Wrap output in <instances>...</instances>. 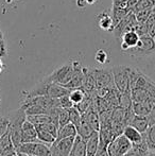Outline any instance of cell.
<instances>
[{
    "instance_id": "cell-1",
    "label": "cell",
    "mask_w": 155,
    "mask_h": 156,
    "mask_svg": "<svg viewBox=\"0 0 155 156\" xmlns=\"http://www.w3.org/2000/svg\"><path fill=\"white\" fill-rule=\"evenodd\" d=\"M9 121V133H10L11 139L14 144L15 148H18L21 144V129H23V122L27 120V114L23 107H19L17 111H13L6 116Z\"/></svg>"
},
{
    "instance_id": "cell-2",
    "label": "cell",
    "mask_w": 155,
    "mask_h": 156,
    "mask_svg": "<svg viewBox=\"0 0 155 156\" xmlns=\"http://www.w3.org/2000/svg\"><path fill=\"white\" fill-rule=\"evenodd\" d=\"M76 65H77V61L63 64L62 66H60L55 70H53L52 73L46 76V79L48 81H50V82L58 83V84L65 86L72 78L73 72H75L76 69Z\"/></svg>"
},
{
    "instance_id": "cell-3",
    "label": "cell",
    "mask_w": 155,
    "mask_h": 156,
    "mask_svg": "<svg viewBox=\"0 0 155 156\" xmlns=\"http://www.w3.org/2000/svg\"><path fill=\"white\" fill-rule=\"evenodd\" d=\"M115 87L121 94L131 93L130 87V66L118 65L112 68Z\"/></svg>"
},
{
    "instance_id": "cell-4",
    "label": "cell",
    "mask_w": 155,
    "mask_h": 156,
    "mask_svg": "<svg viewBox=\"0 0 155 156\" xmlns=\"http://www.w3.org/2000/svg\"><path fill=\"white\" fill-rule=\"evenodd\" d=\"M126 52L133 56H147L150 54H153L155 53L154 38L150 36L149 34L140 36L137 45L133 48H130Z\"/></svg>"
},
{
    "instance_id": "cell-5",
    "label": "cell",
    "mask_w": 155,
    "mask_h": 156,
    "mask_svg": "<svg viewBox=\"0 0 155 156\" xmlns=\"http://www.w3.org/2000/svg\"><path fill=\"white\" fill-rule=\"evenodd\" d=\"M51 144H45L37 140V141L23 142L16 149V152L26 153L28 155H37V156H51Z\"/></svg>"
},
{
    "instance_id": "cell-6",
    "label": "cell",
    "mask_w": 155,
    "mask_h": 156,
    "mask_svg": "<svg viewBox=\"0 0 155 156\" xmlns=\"http://www.w3.org/2000/svg\"><path fill=\"white\" fill-rule=\"evenodd\" d=\"M132 142L123 135L116 136L106 147L108 156H124L132 148Z\"/></svg>"
},
{
    "instance_id": "cell-7",
    "label": "cell",
    "mask_w": 155,
    "mask_h": 156,
    "mask_svg": "<svg viewBox=\"0 0 155 156\" xmlns=\"http://www.w3.org/2000/svg\"><path fill=\"white\" fill-rule=\"evenodd\" d=\"M97 88L112 87L114 85L112 68H93Z\"/></svg>"
},
{
    "instance_id": "cell-8",
    "label": "cell",
    "mask_w": 155,
    "mask_h": 156,
    "mask_svg": "<svg viewBox=\"0 0 155 156\" xmlns=\"http://www.w3.org/2000/svg\"><path fill=\"white\" fill-rule=\"evenodd\" d=\"M136 25H137L136 16H135V14L132 11H130L129 14L115 26L112 32L114 33L115 37L119 38V37H122V35L125 32L130 31V30H134Z\"/></svg>"
},
{
    "instance_id": "cell-9",
    "label": "cell",
    "mask_w": 155,
    "mask_h": 156,
    "mask_svg": "<svg viewBox=\"0 0 155 156\" xmlns=\"http://www.w3.org/2000/svg\"><path fill=\"white\" fill-rule=\"evenodd\" d=\"M75 137H67L62 139H55L50 146L51 156H68L72 148Z\"/></svg>"
},
{
    "instance_id": "cell-10",
    "label": "cell",
    "mask_w": 155,
    "mask_h": 156,
    "mask_svg": "<svg viewBox=\"0 0 155 156\" xmlns=\"http://www.w3.org/2000/svg\"><path fill=\"white\" fill-rule=\"evenodd\" d=\"M84 79H85V67H83L80 63L77 62L72 78L65 85V87L70 89V90L75 88H81L83 85V82H84Z\"/></svg>"
},
{
    "instance_id": "cell-11",
    "label": "cell",
    "mask_w": 155,
    "mask_h": 156,
    "mask_svg": "<svg viewBox=\"0 0 155 156\" xmlns=\"http://www.w3.org/2000/svg\"><path fill=\"white\" fill-rule=\"evenodd\" d=\"M21 140L23 142H30V141H37V132H36L35 125L29 120H26L23 124L21 129Z\"/></svg>"
},
{
    "instance_id": "cell-12",
    "label": "cell",
    "mask_w": 155,
    "mask_h": 156,
    "mask_svg": "<svg viewBox=\"0 0 155 156\" xmlns=\"http://www.w3.org/2000/svg\"><path fill=\"white\" fill-rule=\"evenodd\" d=\"M82 118L87 122L91 127L93 129V131H99L100 129V116L99 112L96 109V107L93 106V104L85 112L84 114H82Z\"/></svg>"
},
{
    "instance_id": "cell-13",
    "label": "cell",
    "mask_w": 155,
    "mask_h": 156,
    "mask_svg": "<svg viewBox=\"0 0 155 156\" xmlns=\"http://www.w3.org/2000/svg\"><path fill=\"white\" fill-rule=\"evenodd\" d=\"M16 152V148H15L14 144H13L12 139L9 131L0 138V154L1 156H13Z\"/></svg>"
},
{
    "instance_id": "cell-14",
    "label": "cell",
    "mask_w": 155,
    "mask_h": 156,
    "mask_svg": "<svg viewBox=\"0 0 155 156\" xmlns=\"http://www.w3.org/2000/svg\"><path fill=\"white\" fill-rule=\"evenodd\" d=\"M139 35L135 30H130V31L125 32L122 35V43H121V50L124 52L128 51L130 48H133L137 45L139 41Z\"/></svg>"
},
{
    "instance_id": "cell-15",
    "label": "cell",
    "mask_w": 155,
    "mask_h": 156,
    "mask_svg": "<svg viewBox=\"0 0 155 156\" xmlns=\"http://www.w3.org/2000/svg\"><path fill=\"white\" fill-rule=\"evenodd\" d=\"M81 88L88 94H95L96 89H97V86H96V80L93 73V68L85 67V79Z\"/></svg>"
},
{
    "instance_id": "cell-16",
    "label": "cell",
    "mask_w": 155,
    "mask_h": 156,
    "mask_svg": "<svg viewBox=\"0 0 155 156\" xmlns=\"http://www.w3.org/2000/svg\"><path fill=\"white\" fill-rule=\"evenodd\" d=\"M122 134L132 142V144H138L143 141V134L130 124L124 126Z\"/></svg>"
},
{
    "instance_id": "cell-17",
    "label": "cell",
    "mask_w": 155,
    "mask_h": 156,
    "mask_svg": "<svg viewBox=\"0 0 155 156\" xmlns=\"http://www.w3.org/2000/svg\"><path fill=\"white\" fill-rule=\"evenodd\" d=\"M86 156H95L99 149V131H95L86 140Z\"/></svg>"
},
{
    "instance_id": "cell-18",
    "label": "cell",
    "mask_w": 155,
    "mask_h": 156,
    "mask_svg": "<svg viewBox=\"0 0 155 156\" xmlns=\"http://www.w3.org/2000/svg\"><path fill=\"white\" fill-rule=\"evenodd\" d=\"M68 156H86V144L80 135L75 137L72 148Z\"/></svg>"
},
{
    "instance_id": "cell-19",
    "label": "cell",
    "mask_w": 155,
    "mask_h": 156,
    "mask_svg": "<svg viewBox=\"0 0 155 156\" xmlns=\"http://www.w3.org/2000/svg\"><path fill=\"white\" fill-rule=\"evenodd\" d=\"M130 125L134 126L135 129H138L140 133H146V131L148 129V127L150 126L149 121H148L147 116H141V115H134L131 120Z\"/></svg>"
},
{
    "instance_id": "cell-20",
    "label": "cell",
    "mask_w": 155,
    "mask_h": 156,
    "mask_svg": "<svg viewBox=\"0 0 155 156\" xmlns=\"http://www.w3.org/2000/svg\"><path fill=\"white\" fill-rule=\"evenodd\" d=\"M153 107V104L149 101H140V102H133L132 108L135 115L147 116Z\"/></svg>"
},
{
    "instance_id": "cell-21",
    "label": "cell",
    "mask_w": 155,
    "mask_h": 156,
    "mask_svg": "<svg viewBox=\"0 0 155 156\" xmlns=\"http://www.w3.org/2000/svg\"><path fill=\"white\" fill-rule=\"evenodd\" d=\"M77 135H78L77 127L71 123V122H68L64 126L58 129L56 139H62V138H67V137H76Z\"/></svg>"
},
{
    "instance_id": "cell-22",
    "label": "cell",
    "mask_w": 155,
    "mask_h": 156,
    "mask_svg": "<svg viewBox=\"0 0 155 156\" xmlns=\"http://www.w3.org/2000/svg\"><path fill=\"white\" fill-rule=\"evenodd\" d=\"M98 23H99L100 29L104 31H113L114 29L112 15H110L108 13H101L98 15Z\"/></svg>"
},
{
    "instance_id": "cell-23",
    "label": "cell",
    "mask_w": 155,
    "mask_h": 156,
    "mask_svg": "<svg viewBox=\"0 0 155 156\" xmlns=\"http://www.w3.org/2000/svg\"><path fill=\"white\" fill-rule=\"evenodd\" d=\"M148 151H149V147H148L146 140L143 139V141L140 142V144H133L130 151L124 156H146Z\"/></svg>"
},
{
    "instance_id": "cell-24",
    "label": "cell",
    "mask_w": 155,
    "mask_h": 156,
    "mask_svg": "<svg viewBox=\"0 0 155 156\" xmlns=\"http://www.w3.org/2000/svg\"><path fill=\"white\" fill-rule=\"evenodd\" d=\"M36 132H37V139L41 142H45L48 144H52L56 139V136H54L52 133H50L49 131H47L46 129L43 127L35 126Z\"/></svg>"
},
{
    "instance_id": "cell-25",
    "label": "cell",
    "mask_w": 155,
    "mask_h": 156,
    "mask_svg": "<svg viewBox=\"0 0 155 156\" xmlns=\"http://www.w3.org/2000/svg\"><path fill=\"white\" fill-rule=\"evenodd\" d=\"M130 10L126 8H116V6H113L112 8V18H113V23H114V27L119 23L121 19H123L126 15L129 14Z\"/></svg>"
},
{
    "instance_id": "cell-26",
    "label": "cell",
    "mask_w": 155,
    "mask_h": 156,
    "mask_svg": "<svg viewBox=\"0 0 155 156\" xmlns=\"http://www.w3.org/2000/svg\"><path fill=\"white\" fill-rule=\"evenodd\" d=\"M143 139L146 140L150 150H155V124L150 125L146 133H143Z\"/></svg>"
},
{
    "instance_id": "cell-27",
    "label": "cell",
    "mask_w": 155,
    "mask_h": 156,
    "mask_svg": "<svg viewBox=\"0 0 155 156\" xmlns=\"http://www.w3.org/2000/svg\"><path fill=\"white\" fill-rule=\"evenodd\" d=\"M93 129L90 126L88 123H87L86 121H85L84 119L82 118V120H81V124L80 126L78 127V135H80L81 137L83 138L84 140H86L87 138L89 137V136L91 135V134L93 133Z\"/></svg>"
},
{
    "instance_id": "cell-28",
    "label": "cell",
    "mask_w": 155,
    "mask_h": 156,
    "mask_svg": "<svg viewBox=\"0 0 155 156\" xmlns=\"http://www.w3.org/2000/svg\"><path fill=\"white\" fill-rule=\"evenodd\" d=\"M86 94H87L85 93L82 88H75L69 91L68 96H69V98H70V100L73 102V104L76 105V104H78V103H80L81 101L86 97Z\"/></svg>"
},
{
    "instance_id": "cell-29",
    "label": "cell",
    "mask_w": 155,
    "mask_h": 156,
    "mask_svg": "<svg viewBox=\"0 0 155 156\" xmlns=\"http://www.w3.org/2000/svg\"><path fill=\"white\" fill-rule=\"evenodd\" d=\"M81 120H82V114L78 111V108L76 106L71 107L69 109V122H71V123L77 127V131H78V127L81 124Z\"/></svg>"
},
{
    "instance_id": "cell-30",
    "label": "cell",
    "mask_w": 155,
    "mask_h": 156,
    "mask_svg": "<svg viewBox=\"0 0 155 156\" xmlns=\"http://www.w3.org/2000/svg\"><path fill=\"white\" fill-rule=\"evenodd\" d=\"M155 5V0H139L131 11L133 13L139 12V11L148 10V9H151L152 6Z\"/></svg>"
},
{
    "instance_id": "cell-31",
    "label": "cell",
    "mask_w": 155,
    "mask_h": 156,
    "mask_svg": "<svg viewBox=\"0 0 155 156\" xmlns=\"http://www.w3.org/2000/svg\"><path fill=\"white\" fill-rule=\"evenodd\" d=\"M68 122H69V109L62 108L61 107L60 111H58V126L60 127L64 126Z\"/></svg>"
},
{
    "instance_id": "cell-32",
    "label": "cell",
    "mask_w": 155,
    "mask_h": 156,
    "mask_svg": "<svg viewBox=\"0 0 155 156\" xmlns=\"http://www.w3.org/2000/svg\"><path fill=\"white\" fill-rule=\"evenodd\" d=\"M58 102H60V107H62V108L70 109L71 107L75 106V104H73V102L70 100V98H69L68 94L58 98Z\"/></svg>"
},
{
    "instance_id": "cell-33",
    "label": "cell",
    "mask_w": 155,
    "mask_h": 156,
    "mask_svg": "<svg viewBox=\"0 0 155 156\" xmlns=\"http://www.w3.org/2000/svg\"><path fill=\"white\" fill-rule=\"evenodd\" d=\"M107 58H108V55H107V53H106L105 50L99 49L97 52H96L95 60H96V62H97V63L103 65V64H105L106 62H107Z\"/></svg>"
},
{
    "instance_id": "cell-34",
    "label": "cell",
    "mask_w": 155,
    "mask_h": 156,
    "mask_svg": "<svg viewBox=\"0 0 155 156\" xmlns=\"http://www.w3.org/2000/svg\"><path fill=\"white\" fill-rule=\"evenodd\" d=\"M135 31L137 32V34L139 36H143V35L148 34V25L147 23H137L136 27H135Z\"/></svg>"
},
{
    "instance_id": "cell-35",
    "label": "cell",
    "mask_w": 155,
    "mask_h": 156,
    "mask_svg": "<svg viewBox=\"0 0 155 156\" xmlns=\"http://www.w3.org/2000/svg\"><path fill=\"white\" fill-rule=\"evenodd\" d=\"M9 129V121L6 117L0 118V138L4 135V134L8 132Z\"/></svg>"
},
{
    "instance_id": "cell-36",
    "label": "cell",
    "mask_w": 155,
    "mask_h": 156,
    "mask_svg": "<svg viewBox=\"0 0 155 156\" xmlns=\"http://www.w3.org/2000/svg\"><path fill=\"white\" fill-rule=\"evenodd\" d=\"M6 55H8V47H6L4 38H1L0 39V58H4Z\"/></svg>"
},
{
    "instance_id": "cell-37",
    "label": "cell",
    "mask_w": 155,
    "mask_h": 156,
    "mask_svg": "<svg viewBox=\"0 0 155 156\" xmlns=\"http://www.w3.org/2000/svg\"><path fill=\"white\" fill-rule=\"evenodd\" d=\"M128 2L129 0H113V6L128 9Z\"/></svg>"
},
{
    "instance_id": "cell-38",
    "label": "cell",
    "mask_w": 155,
    "mask_h": 156,
    "mask_svg": "<svg viewBox=\"0 0 155 156\" xmlns=\"http://www.w3.org/2000/svg\"><path fill=\"white\" fill-rule=\"evenodd\" d=\"M147 117H148V121H149L150 125L155 124V104L153 105L151 111H150V113L147 115Z\"/></svg>"
},
{
    "instance_id": "cell-39",
    "label": "cell",
    "mask_w": 155,
    "mask_h": 156,
    "mask_svg": "<svg viewBox=\"0 0 155 156\" xmlns=\"http://www.w3.org/2000/svg\"><path fill=\"white\" fill-rule=\"evenodd\" d=\"M95 156H108L107 150H106L105 147L99 146V149H98V151H97V153H96Z\"/></svg>"
},
{
    "instance_id": "cell-40",
    "label": "cell",
    "mask_w": 155,
    "mask_h": 156,
    "mask_svg": "<svg viewBox=\"0 0 155 156\" xmlns=\"http://www.w3.org/2000/svg\"><path fill=\"white\" fill-rule=\"evenodd\" d=\"M77 5L79 9H84L87 5L86 0H77Z\"/></svg>"
},
{
    "instance_id": "cell-41",
    "label": "cell",
    "mask_w": 155,
    "mask_h": 156,
    "mask_svg": "<svg viewBox=\"0 0 155 156\" xmlns=\"http://www.w3.org/2000/svg\"><path fill=\"white\" fill-rule=\"evenodd\" d=\"M138 1H139V0H129V2H128V9H129V10H130V11L132 10L133 6H134Z\"/></svg>"
},
{
    "instance_id": "cell-42",
    "label": "cell",
    "mask_w": 155,
    "mask_h": 156,
    "mask_svg": "<svg viewBox=\"0 0 155 156\" xmlns=\"http://www.w3.org/2000/svg\"><path fill=\"white\" fill-rule=\"evenodd\" d=\"M146 156H155V150H150L149 149V151H148V153Z\"/></svg>"
},
{
    "instance_id": "cell-43",
    "label": "cell",
    "mask_w": 155,
    "mask_h": 156,
    "mask_svg": "<svg viewBox=\"0 0 155 156\" xmlns=\"http://www.w3.org/2000/svg\"><path fill=\"white\" fill-rule=\"evenodd\" d=\"M97 1L98 0H86L87 4H95V3H97Z\"/></svg>"
},
{
    "instance_id": "cell-44",
    "label": "cell",
    "mask_w": 155,
    "mask_h": 156,
    "mask_svg": "<svg viewBox=\"0 0 155 156\" xmlns=\"http://www.w3.org/2000/svg\"><path fill=\"white\" fill-rule=\"evenodd\" d=\"M3 67H4L3 62H2L1 58H0V73H1V71H2V70H3Z\"/></svg>"
},
{
    "instance_id": "cell-45",
    "label": "cell",
    "mask_w": 155,
    "mask_h": 156,
    "mask_svg": "<svg viewBox=\"0 0 155 156\" xmlns=\"http://www.w3.org/2000/svg\"><path fill=\"white\" fill-rule=\"evenodd\" d=\"M17 154H18V156H30V155L26 154V153H21V152H17Z\"/></svg>"
},
{
    "instance_id": "cell-46",
    "label": "cell",
    "mask_w": 155,
    "mask_h": 156,
    "mask_svg": "<svg viewBox=\"0 0 155 156\" xmlns=\"http://www.w3.org/2000/svg\"><path fill=\"white\" fill-rule=\"evenodd\" d=\"M13 0H6V2H8V3H10V2H12Z\"/></svg>"
},
{
    "instance_id": "cell-47",
    "label": "cell",
    "mask_w": 155,
    "mask_h": 156,
    "mask_svg": "<svg viewBox=\"0 0 155 156\" xmlns=\"http://www.w3.org/2000/svg\"><path fill=\"white\" fill-rule=\"evenodd\" d=\"M13 156H18V154H17V153H15V154L13 155Z\"/></svg>"
},
{
    "instance_id": "cell-48",
    "label": "cell",
    "mask_w": 155,
    "mask_h": 156,
    "mask_svg": "<svg viewBox=\"0 0 155 156\" xmlns=\"http://www.w3.org/2000/svg\"><path fill=\"white\" fill-rule=\"evenodd\" d=\"M13 1H19V0H13Z\"/></svg>"
},
{
    "instance_id": "cell-49",
    "label": "cell",
    "mask_w": 155,
    "mask_h": 156,
    "mask_svg": "<svg viewBox=\"0 0 155 156\" xmlns=\"http://www.w3.org/2000/svg\"><path fill=\"white\" fill-rule=\"evenodd\" d=\"M0 103H1V97H0Z\"/></svg>"
},
{
    "instance_id": "cell-50",
    "label": "cell",
    "mask_w": 155,
    "mask_h": 156,
    "mask_svg": "<svg viewBox=\"0 0 155 156\" xmlns=\"http://www.w3.org/2000/svg\"><path fill=\"white\" fill-rule=\"evenodd\" d=\"M30 156H37V155H30Z\"/></svg>"
},
{
    "instance_id": "cell-51",
    "label": "cell",
    "mask_w": 155,
    "mask_h": 156,
    "mask_svg": "<svg viewBox=\"0 0 155 156\" xmlns=\"http://www.w3.org/2000/svg\"><path fill=\"white\" fill-rule=\"evenodd\" d=\"M0 156H1V154H0Z\"/></svg>"
}]
</instances>
